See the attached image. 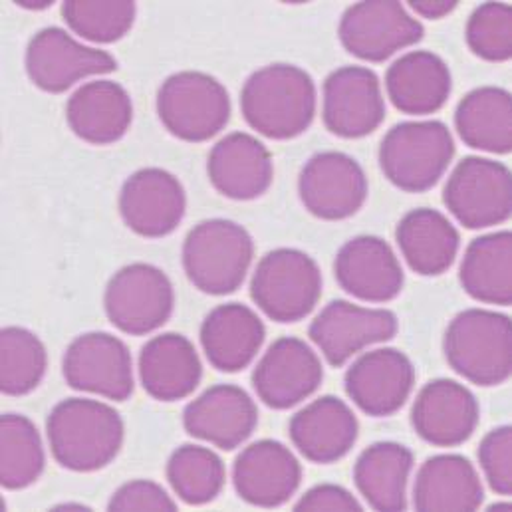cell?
I'll return each instance as SVG.
<instances>
[{
	"mask_svg": "<svg viewBox=\"0 0 512 512\" xmlns=\"http://www.w3.org/2000/svg\"><path fill=\"white\" fill-rule=\"evenodd\" d=\"M52 457L68 471L92 473L108 467L124 445V419L108 403L70 397L48 415Z\"/></svg>",
	"mask_w": 512,
	"mask_h": 512,
	"instance_id": "6da1fadb",
	"label": "cell"
},
{
	"mask_svg": "<svg viewBox=\"0 0 512 512\" xmlns=\"http://www.w3.org/2000/svg\"><path fill=\"white\" fill-rule=\"evenodd\" d=\"M241 112L247 124L264 137H298L316 116L314 80L292 64L264 66L245 82Z\"/></svg>",
	"mask_w": 512,
	"mask_h": 512,
	"instance_id": "7a4b0ae2",
	"label": "cell"
},
{
	"mask_svg": "<svg viewBox=\"0 0 512 512\" xmlns=\"http://www.w3.org/2000/svg\"><path fill=\"white\" fill-rule=\"evenodd\" d=\"M449 366L471 384H505L512 372L511 318L493 310L469 308L457 314L443 340Z\"/></svg>",
	"mask_w": 512,
	"mask_h": 512,
	"instance_id": "3957f363",
	"label": "cell"
},
{
	"mask_svg": "<svg viewBox=\"0 0 512 512\" xmlns=\"http://www.w3.org/2000/svg\"><path fill=\"white\" fill-rule=\"evenodd\" d=\"M253 256L255 243L249 231L227 219L199 223L183 243V268L189 282L211 296L241 288Z\"/></svg>",
	"mask_w": 512,
	"mask_h": 512,
	"instance_id": "277c9868",
	"label": "cell"
},
{
	"mask_svg": "<svg viewBox=\"0 0 512 512\" xmlns=\"http://www.w3.org/2000/svg\"><path fill=\"white\" fill-rule=\"evenodd\" d=\"M455 155L449 128L437 120L403 122L385 133L380 145V167L401 191L423 193L445 175Z\"/></svg>",
	"mask_w": 512,
	"mask_h": 512,
	"instance_id": "5b68a950",
	"label": "cell"
},
{
	"mask_svg": "<svg viewBox=\"0 0 512 512\" xmlns=\"http://www.w3.org/2000/svg\"><path fill=\"white\" fill-rule=\"evenodd\" d=\"M157 114L171 135L201 143L229 124L231 98L227 88L205 72H177L159 88Z\"/></svg>",
	"mask_w": 512,
	"mask_h": 512,
	"instance_id": "8992f818",
	"label": "cell"
},
{
	"mask_svg": "<svg viewBox=\"0 0 512 512\" xmlns=\"http://www.w3.org/2000/svg\"><path fill=\"white\" fill-rule=\"evenodd\" d=\"M256 306L274 322L304 320L322 296V272L298 249H276L260 258L251 280Z\"/></svg>",
	"mask_w": 512,
	"mask_h": 512,
	"instance_id": "52a82bcc",
	"label": "cell"
},
{
	"mask_svg": "<svg viewBox=\"0 0 512 512\" xmlns=\"http://www.w3.org/2000/svg\"><path fill=\"white\" fill-rule=\"evenodd\" d=\"M443 201L467 229H487L511 219V169L487 157H465L453 169Z\"/></svg>",
	"mask_w": 512,
	"mask_h": 512,
	"instance_id": "ba28073f",
	"label": "cell"
},
{
	"mask_svg": "<svg viewBox=\"0 0 512 512\" xmlns=\"http://www.w3.org/2000/svg\"><path fill=\"white\" fill-rule=\"evenodd\" d=\"M175 292L167 274L145 262L118 270L108 282L104 308L110 322L129 336L159 330L173 314Z\"/></svg>",
	"mask_w": 512,
	"mask_h": 512,
	"instance_id": "9c48e42d",
	"label": "cell"
},
{
	"mask_svg": "<svg viewBox=\"0 0 512 512\" xmlns=\"http://www.w3.org/2000/svg\"><path fill=\"white\" fill-rule=\"evenodd\" d=\"M118 70V60L106 52L80 44L58 26L42 28L26 48V72L34 86L62 94L76 82Z\"/></svg>",
	"mask_w": 512,
	"mask_h": 512,
	"instance_id": "30bf717a",
	"label": "cell"
},
{
	"mask_svg": "<svg viewBox=\"0 0 512 512\" xmlns=\"http://www.w3.org/2000/svg\"><path fill=\"white\" fill-rule=\"evenodd\" d=\"M298 193L302 205L314 217L342 221L364 207L368 177L354 157L342 151H322L302 167Z\"/></svg>",
	"mask_w": 512,
	"mask_h": 512,
	"instance_id": "8fae6325",
	"label": "cell"
},
{
	"mask_svg": "<svg viewBox=\"0 0 512 512\" xmlns=\"http://www.w3.org/2000/svg\"><path fill=\"white\" fill-rule=\"evenodd\" d=\"M423 32V24L393 0L352 4L342 14L338 28L344 48L366 62H384L395 52L417 44Z\"/></svg>",
	"mask_w": 512,
	"mask_h": 512,
	"instance_id": "7c38bea8",
	"label": "cell"
},
{
	"mask_svg": "<svg viewBox=\"0 0 512 512\" xmlns=\"http://www.w3.org/2000/svg\"><path fill=\"white\" fill-rule=\"evenodd\" d=\"M397 334V318L385 308H364L348 300L330 302L310 324L308 336L326 362L344 366L364 348L382 344Z\"/></svg>",
	"mask_w": 512,
	"mask_h": 512,
	"instance_id": "4fadbf2b",
	"label": "cell"
},
{
	"mask_svg": "<svg viewBox=\"0 0 512 512\" xmlns=\"http://www.w3.org/2000/svg\"><path fill=\"white\" fill-rule=\"evenodd\" d=\"M324 126L338 137L358 139L374 133L385 120L380 78L364 66L334 70L324 82Z\"/></svg>",
	"mask_w": 512,
	"mask_h": 512,
	"instance_id": "5bb4252c",
	"label": "cell"
},
{
	"mask_svg": "<svg viewBox=\"0 0 512 512\" xmlns=\"http://www.w3.org/2000/svg\"><path fill=\"white\" fill-rule=\"evenodd\" d=\"M64 380L72 389L126 401L133 393V364L128 346L106 332L78 336L62 362Z\"/></svg>",
	"mask_w": 512,
	"mask_h": 512,
	"instance_id": "9a60e30c",
	"label": "cell"
},
{
	"mask_svg": "<svg viewBox=\"0 0 512 512\" xmlns=\"http://www.w3.org/2000/svg\"><path fill=\"white\" fill-rule=\"evenodd\" d=\"M324 368L316 352L300 338H278L253 372L258 399L272 409H290L318 391Z\"/></svg>",
	"mask_w": 512,
	"mask_h": 512,
	"instance_id": "2e32d148",
	"label": "cell"
},
{
	"mask_svg": "<svg viewBox=\"0 0 512 512\" xmlns=\"http://www.w3.org/2000/svg\"><path fill=\"white\" fill-rule=\"evenodd\" d=\"M187 197L175 175L159 167L135 171L120 193V213L129 229L145 239L171 235L185 217Z\"/></svg>",
	"mask_w": 512,
	"mask_h": 512,
	"instance_id": "e0dca14e",
	"label": "cell"
},
{
	"mask_svg": "<svg viewBox=\"0 0 512 512\" xmlns=\"http://www.w3.org/2000/svg\"><path fill=\"white\" fill-rule=\"evenodd\" d=\"M258 409L239 385L219 384L203 391L183 411L185 431L223 451L241 447L256 429Z\"/></svg>",
	"mask_w": 512,
	"mask_h": 512,
	"instance_id": "ac0fdd59",
	"label": "cell"
},
{
	"mask_svg": "<svg viewBox=\"0 0 512 512\" xmlns=\"http://www.w3.org/2000/svg\"><path fill=\"white\" fill-rule=\"evenodd\" d=\"M302 467L292 451L274 439L249 445L235 461L233 483L237 495L260 509L286 505L298 491Z\"/></svg>",
	"mask_w": 512,
	"mask_h": 512,
	"instance_id": "d6986e66",
	"label": "cell"
},
{
	"mask_svg": "<svg viewBox=\"0 0 512 512\" xmlns=\"http://www.w3.org/2000/svg\"><path fill=\"white\" fill-rule=\"evenodd\" d=\"M479 411V401L469 387L453 380H433L415 397L411 425L435 447H457L473 437Z\"/></svg>",
	"mask_w": 512,
	"mask_h": 512,
	"instance_id": "ffe728a7",
	"label": "cell"
},
{
	"mask_svg": "<svg viewBox=\"0 0 512 512\" xmlns=\"http://www.w3.org/2000/svg\"><path fill=\"white\" fill-rule=\"evenodd\" d=\"M350 399L370 417H389L409 399L415 385L411 360L395 350L382 348L358 358L344 378Z\"/></svg>",
	"mask_w": 512,
	"mask_h": 512,
	"instance_id": "44dd1931",
	"label": "cell"
},
{
	"mask_svg": "<svg viewBox=\"0 0 512 512\" xmlns=\"http://www.w3.org/2000/svg\"><path fill=\"white\" fill-rule=\"evenodd\" d=\"M358 419L350 405L334 395L314 399L292 415L288 433L294 447L312 463L344 459L358 439Z\"/></svg>",
	"mask_w": 512,
	"mask_h": 512,
	"instance_id": "7402d4cb",
	"label": "cell"
},
{
	"mask_svg": "<svg viewBox=\"0 0 512 512\" xmlns=\"http://www.w3.org/2000/svg\"><path fill=\"white\" fill-rule=\"evenodd\" d=\"M207 173L221 195L235 201H253L270 189L274 165L270 151L255 135L235 131L213 145Z\"/></svg>",
	"mask_w": 512,
	"mask_h": 512,
	"instance_id": "603a6c76",
	"label": "cell"
},
{
	"mask_svg": "<svg viewBox=\"0 0 512 512\" xmlns=\"http://www.w3.org/2000/svg\"><path fill=\"white\" fill-rule=\"evenodd\" d=\"M334 274L348 294L364 302H389L403 288L399 258L384 239L372 235L356 237L338 251Z\"/></svg>",
	"mask_w": 512,
	"mask_h": 512,
	"instance_id": "cb8c5ba5",
	"label": "cell"
},
{
	"mask_svg": "<svg viewBox=\"0 0 512 512\" xmlns=\"http://www.w3.org/2000/svg\"><path fill=\"white\" fill-rule=\"evenodd\" d=\"M451 70L447 62L429 52L413 50L395 60L385 74L391 104L407 116L439 112L451 96Z\"/></svg>",
	"mask_w": 512,
	"mask_h": 512,
	"instance_id": "d4e9b609",
	"label": "cell"
},
{
	"mask_svg": "<svg viewBox=\"0 0 512 512\" xmlns=\"http://www.w3.org/2000/svg\"><path fill=\"white\" fill-rule=\"evenodd\" d=\"M266 330L253 308L229 302L213 308L201 324V346L213 368L235 374L253 364Z\"/></svg>",
	"mask_w": 512,
	"mask_h": 512,
	"instance_id": "484cf974",
	"label": "cell"
},
{
	"mask_svg": "<svg viewBox=\"0 0 512 512\" xmlns=\"http://www.w3.org/2000/svg\"><path fill=\"white\" fill-rule=\"evenodd\" d=\"M143 389L157 401L189 397L203 378V366L193 342L181 334L151 338L139 354Z\"/></svg>",
	"mask_w": 512,
	"mask_h": 512,
	"instance_id": "4316f807",
	"label": "cell"
},
{
	"mask_svg": "<svg viewBox=\"0 0 512 512\" xmlns=\"http://www.w3.org/2000/svg\"><path fill=\"white\" fill-rule=\"evenodd\" d=\"M133 104L128 90L112 80H94L80 86L66 104L70 129L92 145L120 141L131 126Z\"/></svg>",
	"mask_w": 512,
	"mask_h": 512,
	"instance_id": "83f0119b",
	"label": "cell"
},
{
	"mask_svg": "<svg viewBox=\"0 0 512 512\" xmlns=\"http://www.w3.org/2000/svg\"><path fill=\"white\" fill-rule=\"evenodd\" d=\"M483 499L479 473L463 455L431 457L417 471L413 485V507L417 511H477Z\"/></svg>",
	"mask_w": 512,
	"mask_h": 512,
	"instance_id": "f1b7e54d",
	"label": "cell"
},
{
	"mask_svg": "<svg viewBox=\"0 0 512 512\" xmlns=\"http://www.w3.org/2000/svg\"><path fill=\"white\" fill-rule=\"evenodd\" d=\"M397 245L409 268L421 276L447 272L461 247L455 225L435 209H413L397 225Z\"/></svg>",
	"mask_w": 512,
	"mask_h": 512,
	"instance_id": "f546056e",
	"label": "cell"
},
{
	"mask_svg": "<svg viewBox=\"0 0 512 512\" xmlns=\"http://www.w3.org/2000/svg\"><path fill=\"white\" fill-rule=\"evenodd\" d=\"M413 471V453L401 443L370 445L354 465V481L374 511L407 509V481Z\"/></svg>",
	"mask_w": 512,
	"mask_h": 512,
	"instance_id": "4dcf8cb0",
	"label": "cell"
},
{
	"mask_svg": "<svg viewBox=\"0 0 512 512\" xmlns=\"http://www.w3.org/2000/svg\"><path fill=\"white\" fill-rule=\"evenodd\" d=\"M461 284L477 302L511 306L512 235L509 231L471 241L461 264Z\"/></svg>",
	"mask_w": 512,
	"mask_h": 512,
	"instance_id": "1f68e13d",
	"label": "cell"
},
{
	"mask_svg": "<svg viewBox=\"0 0 512 512\" xmlns=\"http://www.w3.org/2000/svg\"><path fill=\"white\" fill-rule=\"evenodd\" d=\"M455 126L461 139L473 149L499 155L511 153V94L495 86L469 92L457 106Z\"/></svg>",
	"mask_w": 512,
	"mask_h": 512,
	"instance_id": "d6a6232c",
	"label": "cell"
},
{
	"mask_svg": "<svg viewBox=\"0 0 512 512\" xmlns=\"http://www.w3.org/2000/svg\"><path fill=\"white\" fill-rule=\"evenodd\" d=\"M44 447L36 425L18 413L0 419V483L8 491H20L38 481L44 471Z\"/></svg>",
	"mask_w": 512,
	"mask_h": 512,
	"instance_id": "836d02e7",
	"label": "cell"
},
{
	"mask_svg": "<svg viewBox=\"0 0 512 512\" xmlns=\"http://www.w3.org/2000/svg\"><path fill=\"white\" fill-rule=\"evenodd\" d=\"M225 463L201 445H181L167 461V479L173 493L193 507L215 501L225 487Z\"/></svg>",
	"mask_w": 512,
	"mask_h": 512,
	"instance_id": "e575fe53",
	"label": "cell"
},
{
	"mask_svg": "<svg viewBox=\"0 0 512 512\" xmlns=\"http://www.w3.org/2000/svg\"><path fill=\"white\" fill-rule=\"evenodd\" d=\"M46 366V348L36 334L18 326L0 332V389L4 395L18 397L36 389Z\"/></svg>",
	"mask_w": 512,
	"mask_h": 512,
	"instance_id": "d590c367",
	"label": "cell"
},
{
	"mask_svg": "<svg viewBox=\"0 0 512 512\" xmlns=\"http://www.w3.org/2000/svg\"><path fill=\"white\" fill-rule=\"evenodd\" d=\"M133 2H86L68 0L62 4L66 24L82 38L98 44L122 40L135 22Z\"/></svg>",
	"mask_w": 512,
	"mask_h": 512,
	"instance_id": "8d00e7d4",
	"label": "cell"
},
{
	"mask_svg": "<svg viewBox=\"0 0 512 512\" xmlns=\"http://www.w3.org/2000/svg\"><path fill=\"white\" fill-rule=\"evenodd\" d=\"M469 48L487 62H507L512 54V10L505 2H485L467 22Z\"/></svg>",
	"mask_w": 512,
	"mask_h": 512,
	"instance_id": "74e56055",
	"label": "cell"
},
{
	"mask_svg": "<svg viewBox=\"0 0 512 512\" xmlns=\"http://www.w3.org/2000/svg\"><path fill=\"white\" fill-rule=\"evenodd\" d=\"M512 429L509 425L489 431L479 445V465L497 495H512Z\"/></svg>",
	"mask_w": 512,
	"mask_h": 512,
	"instance_id": "f35d334b",
	"label": "cell"
},
{
	"mask_svg": "<svg viewBox=\"0 0 512 512\" xmlns=\"http://www.w3.org/2000/svg\"><path fill=\"white\" fill-rule=\"evenodd\" d=\"M110 511H177V503L167 495V491L145 479L129 481L122 485L108 503Z\"/></svg>",
	"mask_w": 512,
	"mask_h": 512,
	"instance_id": "ab89813d",
	"label": "cell"
},
{
	"mask_svg": "<svg viewBox=\"0 0 512 512\" xmlns=\"http://www.w3.org/2000/svg\"><path fill=\"white\" fill-rule=\"evenodd\" d=\"M294 511H362L360 501L340 485H316L294 505Z\"/></svg>",
	"mask_w": 512,
	"mask_h": 512,
	"instance_id": "60d3db41",
	"label": "cell"
},
{
	"mask_svg": "<svg viewBox=\"0 0 512 512\" xmlns=\"http://www.w3.org/2000/svg\"><path fill=\"white\" fill-rule=\"evenodd\" d=\"M409 6L415 10V14L423 16V18L439 20V18L451 14L457 8V2H453V0H437V2H433V0H413Z\"/></svg>",
	"mask_w": 512,
	"mask_h": 512,
	"instance_id": "b9f144b4",
	"label": "cell"
}]
</instances>
